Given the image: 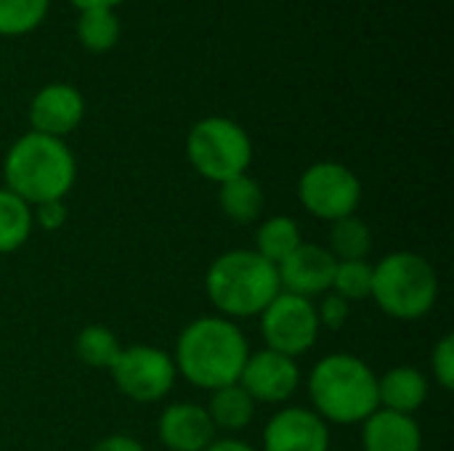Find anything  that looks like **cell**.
Segmentation results:
<instances>
[{
    "label": "cell",
    "instance_id": "obj_1",
    "mask_svg": "<svg viewBox=\"0 0 454 451\" xmlns=\"http://www.w3.org/2000/svg\"><path fill=\"white\" fill-rule=\"evenodd\" d=\"M250 346L245 332L223 316H202L184 327L176 343V372L202 391L239 383Z\"/></svg>",
    "mask_w": 454,
    "mask_h": 451
},
{
    "label": "cell",
    "instance_id": "obj_2",
    "mask_svg": "<svg viewBox=\"0 0 454 451\" xmlns=\"http://www.w3.org/2000/svg\"><path fill=\"white\" fill-rule=\"evenodd\" d=\"M77 165L69 146L61 138L27 133L5 154L3 178L5 189L24 199L29 207L56 202L74 186Z\"/></svg>",
    "mask_w": 454,
    "mask_h": 451
},
{
    "label": "cell",
    "instance_id": "obj_3",
    "mask_svg": "<svg viewBox=\"0 0 454 451\" xmlns=\"http://www.w3.org/2000/svg\"><path fill=\"white\" fill-rule=\"evenodd\" d=\"M314 412L333 425H362L380 409L378 377L359 356L330 354L309 375Z\"/></svg>",
    "mask_w": 454,
    "mask_h": 451
},
{
    "label": "cell",
    "instance_id": "obj_4",
    "mask_svg": "<svg viewBox=\"0 0 454 451\" xmlns=\"http://www.w3.org/2000/svg\"><path fill=\"white\" fill-rule=\"evenodd\" d=\"M205 290L223 319L261 316L282 292L277 266L255 250H229L218 255L207 268Z\"/></svg>",
    "mask_w": 454,
    "mask_h": 451
},
{
    "label": "cell",
    "instance_id": "obj_5",
    "mask_svg": "<svg viewBox=\"0 0 454 451\" xmlns=\"http://www.w3.org/2000/svg\"><path fill=\"white\" fill-rule=\"evenodd\" d=\"M370 298L380 306L383 314L399 322L423 319L439 298L436 268L420 253H391L378 266H372Z\"/></svg>",
    "mask_w": 454,
    "mask_h": 451
},
{
    "label": "cell",
    "instance_id": "obj_6",
    "mask_svg": "<svg viewBox=\"0 0 454 451\" xmlns=\"http://www.w3.org/2000/svg\"><path fill=\"white\" fill-rule=\"evenodd\" d=\"M186 157L202 178L221 186L223 181L247 173L253 141L247 130L229 117H205L189 130Z\"/></svg>",
    "mask_w": 454,
    "mask_h": 451
},
{
    "label": "cell",
    "instance_id": "obj_7",
    "mask_svg": "<svg viewBox=\"0 0 454 451\" xmlns=\"http://www.w3.org/2000/svg\"><path fill=\"white\" fill-rule=\"evenodd\" d=\"M301 205L319 221H340L356 213L362 202V183L356 173L340 162H317L303 170L298 181Z\"/></svg>",
    "mask_w": 454,
    "mask_h": 451
},
{
    "label": "cell",
    "instance_id": "obj_8",
    "mask_svg": "<svg viewBox=\"0 0 454 451\" xmlns=\"http://www.w3.org/2000/svg\"><path fill=\"white\" fill-rule=\"evenodd\" d=\"M319 330L317 306L301 295L279 292L261 314V335L266 348L290 359L311 351Z\"/></svg>",
    "mask_w": 454,
    "mask_h": 451
},
{
    "label": "cell",
    "instance_id": "obj_9",
    "mask_svg": "<svg viewBox=\"0 0 454 451\" xmlns=\"http://www.w3.org/2000/svg\"><path fill=\"white\" fill-rule=\"evenodd\" d=\"M109 372L120 393L138 404H154L165 399L173 391L178 375L173 356L152 346L122 348L114 364L109 367Z\"/></svg>",
    "mask_w": 454,
    "mask_h": 451
},
{
    "label": "cell",
    "instance_id": "obj_10",
    "mask_svg": "<svg viewBox=\"0 0 454 451\" xmlns=\"http://www.w3.org/2000/svg\"><path fill=\"white\" fill-rule=\"evenodd\" d=\"M239 385L250 393L253 401L285 404L301 385V369L295 359L263 348L247 356L245 369L239 375Z\"/></svg>",
    "mask_w": 454,
    "mask_h": 451
},
{
    "label": "cell",
    "instance_id": "obj_11",
    "mask_svg": "<svg viewBox=\"0 0 454 451\" xmlns=\"http://www.w3.org/2000/svg\"><path fill=\"white\" fill-rule=\"evenodd\" d=\"M263 451H330V428L314 409L285 407L263 428Z\"/></svg>",
    "mask_w": 454,
    "mask_h": 451
},
{
    "label": "cell",
    "instance_id": "obj_12",
    "mask_svg": "<svg viewBox=\"0 0 454 451\" xmlns=\"http://www.w3.org/2000/svg\"><path fill=\"white\" fill-rule=\"evenodd\" d=\"M335 266H338V260L333 258V253L327 247L303 242L295 253H290L277 266L279 287H282V292L301 295V298L311 300L314 295H325L333 290Z\"/></svg>",
    "mask_w": 454,
    "mask_h": 451
},
{
    "label": "cell",
    "instance_id": "obj_13",
    "mask_svg": "<svg viewBox=\"0 0 454 451\" xmlns=\"http://www.w3.org/2000/svg\"><path fill=\"white\" fill-rule=\"evenodd\" d=\"M85 114L82 93L67 82H51L35 93L29 101V125L32 133L64 138L69 136Z\"/></svg>",
    "mask_w": 454,
    "mask_h": 451
},
{
    "label": "cell",
    "instance_id": "obj_14",
    "mask_svg": "<svg viewBox=\"0 0 454 451\" xmlns=\"http://www.w3.org/2000/svg\"><path fill=\"white\" fill-rule=\"evenodd\" d=\"M157 433L168 451H205L215 441L218 431L205 407L184 401L160 415Z\"/></svg>",
    "mask_w": 454,
    "mask_h": 451
},
{
    "label": "cell",
    "instance_id": "obj_15",
    "mask_svg": "<svg viewBox=\"0 0 454 451\" xmlns=\"http://www.w3.org/2000/svg\"><path fill=\"white\" fill-rule=\"evenodd\" d=\"M362 451H423L420 425L410 415L378 409L362 423Z\"/></svg>",
    "mask_w": 454,
    "mask_h": 451
},
{
    "label": "cell",
    "instance_id": "obj_16",
    "mask_svg": "<svg viewBox=\"0 0 454 451\" xmlns=\"http://www.w3.org/2000/svg\"><path fill=\"white\" fill-rule=\"evenodd\" d=\"M428 399V380L415 367H394L378 380V401L380 409L415 415Z\"/></svg>",
    "mask_w": 454,
    "mask_h": 451
},
{
    "label": "cell",
    "instance_id": "obj_17",
    "mask_svg": "<svg viewBox=\"0 0 454 451\" xmlns=\"http://www.w3.org/2000/svg\"><path fill=\"white\" fill-rule=\"evenodd\" d=\"M207 415H210L215 431L239 433L253 423L255 401L250 399V393L239 383H234V385L213 391L210 404H207Z\"/></svg>",
    "mask_w": 454,
    "mask_h": 451
},
{
    "label": "cell",
    "instance_id": "obj_18",
    "mask_svg": "<svg viewBox=\"0 0 454 451\" xmlns=\"http://www.w3.org/2000/svg\"><path fill=\"white\" fill-rule=\"evenodd\" d=\"M218 202L229 221L245 226V223H253L261 218L266 197H263V186L245 173V175H237V178L221 183Z\"/></svg>",
    "mask_w": 454,
    "mask_h": 451
},
{
    "label": "cell",
    "instance_id": "obj_19",
    "mask_svg": "<svg viewBox=\"0 0 454 451\" xmlns=\"http://www.w3.org/2000/svg\"><path fill=\"white\" fill-rule=\"evenodd\" d=\"M301 245H303L301 229L290 215H274L263 221L255 231V253L274 266H279Z\"/></svg>",
    "mask_w": 454,
    "mask_h": 451
},
{
    "label": "cell",
    "instance_id": "obj_20",
    "mask_svg": "<svg viewBox=\"0 0 454 451\" xmlns=\"http://www.w3.org/2000/svg\"><path fill=\"white\" fill-rule=\"evenodd\" d=\"M32 207L13 191L0 189V255L19 250L32 237Z\"/></svg>",
    "mask_w": 454,
    "mask_h": 451
},
{
    "label": "cell",
    "instance_id": "obj_21",
    "mask_svg": "<svg viewBox=\"0 0 454 451\" xmlns=\"http://www.w3.org/2000/svg\"><path fill=\"white\" fill-rule=\"evenodd\" d=\"M370 250H372V231L362 218L348 215L333 223L330 253L335 260H364Z\"/></svg>",
    "mask_w": 454,
    "mask_h": 451
},
{
    "label": "cell",
    "instance_id": "obj_22",
    "mask_svg": "<svg viewBox=\"0 0 454 451\" xmlns=\"http://www.w3.org/2000/svg\"><path fill=\"white\" fill-rule=\"evenodd\" d=\"M77 37L85 51L104 53L120 40V21L112 8H88L80 11L77 19Z\"/></svg>",
    "mask_w": 454,
    "mask_h": 451
},
{
    "label": "cell",
    "instance_id": "obj_23",
    "mask_svg": "<svg viewBox=\"0 0 454 451\" xmlns=\"http://www.w3.org/2000/svg\"><path fill=\"white\" fill-rule=\"evenodd\" d=\"M74 351L82 364H88L93 369H109L114 364V359L120 356L122 346L112 330H106L101 324H90L77 335Z\"/></svg>",
    "mask_w": 454,
    "mask_h": 451
},
{
    "label": "cell",
    "instance_id": "obj_24",
    "mask_svg": "<svg viewBox=\"0 0 454 451\" xmlns=\"http://www.w3.org/2000/svg\"><path fill=\"white\" fill-rule=\"evenodd\" d=\"M51 0H0V35L19 37L37 29L48 13Z\"/></svg>",
    "mask_w": 454,
    "mask_h": 451
},
{
    "label": "cell",
    "instance_id": "obj_25",
    "mask_svg": "<svg viewBox=\"0 0 454 451\" xmlns=\"http://www.w3.org/2000/svg\"><path fill=\"white\" fill-rule=\"evenodd\" d=\"M333 292L343 300H364L372 292V266L367 260H338Z\"/></svg>",
    "mask_w": 454,
    "mask_h": 451
},
{
    "label": "cell",
    "instance_id": "obj_26",
    "mask_svg": "<svg viewBox=\"0 0 454 451\" xmlns=\"http://www.w3.org/2000/svg\"><path fill=\"white\" fill-rule=\"evenodd\" d=\"M434 377L444 391L454 388V335H444L431 354Z\"/></svg>",
    "mask_w": 454,
    "mask_h": 451
},
{
    "label": "cell",
    "instance_id": "obj_27",
    "mask_svg": "<svg viewBox=\"0 0 454 451\" xmlns=\"http://www.w3.org/2000/svg\"><path fill=\"white\" fill-rule=\"evenodd\" d=\"M351 308H348V300H343L340 295H335L333 290L325 292L322 303L317 306V319H319V327H327V330H340L348 319Z\"/></svg>",
    "mask_w": 454,
    "mask_h": 451
},
{
    "label": "cell",
    "instance_id": "obj_28",
    "mask_svg": "<svg viewBox=\"0 0 454 451\" xmlns=\"http://www.w3.org/2000/svg\"><path fill=\"white\" fill-rule=\"evenodd\" d=\"M32 221H35V226H40L45 231H59L67 223V205H64V199L35 205L32 207Z\"/></svg>",
    "mask_w": 454,
    "mask_h": 451
},
{
    "label": "cell",
    "instance_id": "obj_29",
    "mask_svg": "<svg viewBox=\"0 0 454 451\" xmlns=\"http://www.w3.org/2000/svg\"><path fill=\"white\" fill-rule=\"evenodd\" d=\"M90 451H144V447H141L136 439H130V436L114 433V436L101 439Z\"/></svg>",
    "mask_w": 454,
    "mask_h": 451
},
{
    "label": "cell",
    "instance_id": "obj_30",
    "mask_svg": "<svg viewBox=\"0 0 454 451\" xmlns=\"http://www.w3.org/2000/svg\"><path fill=\"white\" fill-rule=\"evenodd\" d=\"M205 451H255L250 444L239 441V439H215Z\"/></svg>",
    "mask_w": 454,
    "mask_h": 451
},
{
    "label": "cell",
    "instance_id": "obj_31",
    "mask_svg": "<svg viewBox=\"0 0 454 451\" xmlns=\"http://www.w3.org/2000/svg\"><path fill=\"white\" fill-rule=\"evenodd\" d=\"M72 5H77L80 11H88V8H117L122 0H69Z\"/></svg>",
    "mask_w": 454,
    "mask_h": 451
}]
</instances>
